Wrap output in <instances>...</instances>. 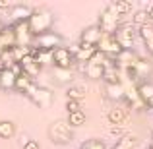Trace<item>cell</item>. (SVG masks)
<instances>
[{"instance_id": "obj_20", "label": "cell", "mask_w": 153, "mask_h": 149, "mask_svg": "<svg viewBox=\"0 0 153 149\" xmlns=\"http://www.w3.org/2000/svg\"><path fill=\"white\" fill-rule=\"evenodd\" d=\"M124 118H126V108H111L108 110V122L114 124V126L122 124Z\"/></svg>"}, {"instance_id": "obj_28", "label": "cell", "mask_w": 153, "mask_h": 149, "mask_svg": "<svg viewBox=\"0 0 153 149\" xmlns=\"http://www.w3.org/2000/svg\"><path fill=\"white\" fill-rule=\"evenodd\" d=\"M54 78L58 79V82L66 83V82H70V79L74 78V74H72L70 68H54Z\"/></svg>"}, {"instance_id": "obj_1", "label": "cell", "mask_w": 153, "mask_h": 149, "mask_svg": "<svg viewBox=\"0 0 153 149\" xmlns=\"http://www.w3.org/2000/svg\"><path fill=\"white\" fill-rule=\"evenodd\" d=\"M27 23H29V29L33 35H37V37L45 35V33H49V29L52 25V14L49 10H35Z\"/></svg>"}, {"instance_id": "obj_10", "label": "cell", "mask_w": 153, "mask_h": 149, "mask_svg": "<svg viewBox=\"0 0 153 149\" xmlns=\"http://www.w3.org/2000/svg\"><path fill=\"white\" fill-rule=\"evenodd\" d=\"M99 52V49L95 45H89V43H82L79 41V45H78V52H76V56H78V60L79 62H89L91 58H93L95 54Z\"/></svg>"}, {"instance_id": "obj_6", "label": "cell", "mask_w": 153, "mask_h": 149, "mask_svg": "<svg viewBox=\"0 0 153 149\" xmlns=\"http://www.w3.org/2000/svg\"><path fill=\"white\" fill-rule=\"evenodd\" d=\"M114 39L122 47V50H132V47H134V27L132 25H120L118 31L114 33Z\"/></svg>"}, {"instance_id": "obj_29", "label": "cell", "mask_w": 153, "mask_h": 149, "mask_svg": "<svg viewBox=\"0 0 153 149\" xmlns=\"http://www.w3.org/2000/svg\"><path fill=\"white\" fill-rule=\"evenodd\" d=\"M134 68H136V72L140 74V78H143V76L149 74V62H147L146 58H140V56H138V60H136Z\"/></svg>"}, {"instance_id": "obj_7", "label": "cell", "mask_w": 153, "mask_h": 149, "mask_svg": "<svg viewBox=\"0 0 153 149\" xmlns=\"http://www.w3.org/2000/svg\"><path fill=\"white\" fill-rule=\"evenodd\" d=\"M60 47V37L54 33H45L35 37V49H43V50H56Z\"/></svg>"}, {"instance_id": "obj_11", "label": "cell", "mask_w": 153, "mask_h": 149, "mask_svg": "<svg viewBox=\"0 0 153 149\" xmlns=\"http://www.w3.org/2000/svg\"><path fill=\"white\" fill-rule=\"evenodd\" d=\"M101 37H103V31L99 29V25H91V27H87V29L82 31V39H79V41L97 47L99 41H101Z\"/></svg>"}, {"instance_id": "obj_30", "label": "cell", "mask_w": 153, "mask_h": 149, "mask_svg": "<svg viewBox=\"0 0 153 149\" xmlns=\"http://www.w3.org/2000/svg\"><path fill=\"white\" fill-rule=\"evenodd\" d=\"M79 149H107V145H105L101 139H87V142L82 143Z\"/></svg>"}, {"instance_id": "obj_34", "label": "cell", "mask_w": 153, "mask_h": 149, "mask_svg": "<svg viewBox=\"0 0 153 149\" xmlns=\"http://www.w3.org/2000/svg\"><path fill=\"white\" fill-rule=\"evenodd\" d=\"M147 12H149V18L153 19V6H151V8H149V10H147Z\"/></svg>"}, {"instance_id": "obj_19", "label": "cell", "mask_w": 153, "mask_h": 149, "mask_svg": "<svg viewBox=\"0 0 153 149\" xmlns=\"http://www.w3.org/2000/svg\"><path fill=\"white\" fill-rule=\"evenodd\" d=\"M85 74L87 78L91 79H103L105 76V66H101V64H85Z\"/></svg>"}, {"instance_id": "obj_4", "label": "cell", "mask_w": 153, "mask_h": 149, "mask_svg": "<svg viewBox=\"0 0 153 149\" xmlns=\"http://www.w3.org/2000/svg\"><path fill=\"white\" fill-rule=\"evenodd\" d=\"M27 95H29V97L33 99V103L39 105L41 108L51 107V103H52V91L47 89V87H39V85H35V83H33V87L27 91Z\"/></svg>"}, {"instance_id": "obj_9", "label": "cell", "mask_w": 153, "mask_h": 149, "mask_svg": "<svg viewBox=\"0 0 153 149\" xmlns=\"http://www.w3.org/2000/svg\"><path fill=\"white\" fill-rule=\"evenodd\" d=\"M52 60H54L56 68H70L72 66V52L64 47H58L56 50H52Z\"/></svg>"}, {"instance_id": "obj_17", "label": "cell", "mask_w": 153, "mask_h": 149, "mask_svg": "<svg viewBox=\"0 0 153 149\" xmlns=\"http://www.w3.org/2000/svg\"><path fill=\"white\" fill-rule=\"evenodd\" d=\"M132 21H134V25H140V29H142V27L151 25L153 19L149 18V12H147V10H138L134 14V18H132Z\"/></svg>"}, {"instance_id": "obj_2", "label": "cell", "mask_w": 153, "mask_h": 149, "mask_svg": "<svg viewBox=\"0 0 153 149\" xmlns=\"http://www.w3.org/2000/svg\"><path fill=\"white\" fill-rule=\"evenodd\" d=\"M49 138L56 145H66V143H70L72 139H74V132H72L70 124L62 122V120H56L49 128Z\"/></svg>"}, {"instance_id": "obj_5", "label": "cell", "mask_w": 153, "mask_h": 149, "mask_svg": "<svg viewBox=\"0 0 153 149\" xmlns=\"http://www.w3.org/2000/svg\"><path fill=\"white\" fill-rule=\"evenodd\" d=\"M97 49H99V52H103L105 56H118L120 52H122V47L118 45V41L114 39V35H103L101 37V41H99V45H97Z\"/></svg>"}, {"instance_id": "obj_24", "label": "cell", "mask_w": 153, "mask_h": 149, "mask_svg": "<svg viewBox=\"0 0 153 149\" xmlns=\"http://www.w3.org/2000/svg\"><path fill=\"white\" fill-rule=\"evenodd\" d=\"M87 95V87L85 85H72L68 89V99L70 101H82Z\"/></svg>"}, {"instance_id": "obj_12", "label": "cell", "mask_w": 153, "mask_h": 149, "mask_svg": "<svg viewBox=\"0 0 153 149\" xmlns=\"http://www.w3.org/2000/svg\"><path fill=\"white\" fill-rule=\"evenodd\" d=\"M19 64H22V68H23V74H27L31 79H33L35 76H39V72H41V66L37 64V60H35L31 54H27Z\"/></svg>"}, {"instance_id": "obj_14", "label": "cell", "mask_w": 153, "mask_h": 149, "mask_svg": "<svg viewBox=\"0 0 153 149\" xmlns=\"http://www.w3.org/2000/svg\"><path fill=\"white\" fill-rule=\"evenodd\" d=\"M107 95L108 99L112 101H118V99H126V87L124 83H107Z\"/></svg>"}, {"instance_id": "obj_16", "label": "cell", "mask_w": 153, "mask_h": 149, "mask_svg": "<svg viewBox=\"0 0 153 149\" xmlns=\"http://www.w3.org/2000/svg\"><path fill=\"white\" fill-rule=\"evenodd\" d=\"M31 56L37 60L39 66L43 64H49V62H54L52 60V50H43V49H31Z\"/></svg>"}, {"instance_id": "obj_32", "label": "cell", "mask_w": 153, "mask_h": 149, "mask_svg": "<svg viewBox=\"0 0 153 149\" xmlns=\"http://www.w3.org/2000/svg\"><path fill=\"white\" fill-rule=\"evenodd\" d=\"M23 149H41V147H39V143L35 142V139H27V142L23 143Z\"/></svg>"}, {"instance_id": "obj_31", "label": "cell", "mask_w": 153, "mask_h": 149, "mask_svg": "<svg viewBox=\"0 0 153 149\" xmlns=\"http://www.w3.org/2000/svg\"><path fill=\"white\" fill-rule=\"evenodd\" d=\"M66 108H68V114H74V112H79L82 110V103L79 101H66Z\"/></svg>"}, {"instance_id": "obj_23", "label": "cell", "mask_w": 153, "mask_h": 149, "mask_svg": "<svg viewBox=\"0 0 153 149\" xmlns=\"http://www.w3.org/2000/svg\"><path fill=\"white\" fill-rule=\"evenodd\" d=\"M140 37H142V41L146 43V47L149 49V52L153 54V25L142 27V29H140Z\"/></svg>"}, {"instance_id": "obj_21", "label": "cell", "mask_w": 153, "mask_h": 149, "mask_svg": "<svg viewBox=\"0 0 153 149\" xmlns=\"http://www.w3.org/2000/svg\"><path fill=\"white\" fill-rule=\"evenodd\" d=\"M138 95H140V99H143L146 103H149L153 99V83H149V82L140 83L138 85Z\"/></svg>"}, {"instance_id": "obj_15", "label": "cell", "mask_w": 153, "mask_h": 149, "mask_svg": "<svg viewBox=\"0 0 153 149\" xmlns=\"http://www.w3.org/2000/svg\"><path fill=\"white\" fill-rule=\"evenodd\" d=\"M16 74L12 70H4L2 68V72H0V87L2 89H14L16 87Z\"/></svg>"}, {"instance_id": "obj_36", "label": "cell", "mask_w": 153, "mask_h": 149, "mask_svg": "<svg viewBox=\"0 0 153 149\" xmlns=\"http://www.w3.org/2000/svg\"><path fill=\"white\" fill-rule=\"evenodd\" d=\"M149 149H153V143H151V145H149Z\"/></svg>"}, {"instance_id": "obj_22", "label": "cell", "mask_w": 153, "mask_h": 149, "mask_svg": "<svg viewBox=\"0 0 153 149\" xmlns=\"http://www.w3.org/2000/svg\"><path fill=\"white\" fill-rule=\"evenodd\" d=\"M31 87H33V79H31L27 74H22L18 79H16V89L22 91V93H27Z\"/></svg>"}, {"instance_id": "obj_8", "label": "cell", "mask_w": 153, "mask_h": 149, "mask_svg": "<svg viewBox=\"0 0 153 149\" xmlns=\"http://www.w3.org/2000/svg\"><path fill=\"white\" fill-rule=\"evenodd\" d=\"M14 31H16V45H19V47H29L31 45V37H33V33H31L29 23H27V21L18 23V25L14 27Z\"/></svg>"}, {"instance_id": "obj_26", "label": "cell", "mask_w": 153, "mask_h": 149, "mask_svg": "<svg viewBox=\"0 0 153 149\" xmlns=\"http://www.w3.org/2000/svg\"><path fill=\"white\" fill-rule=\"evenodd\" d=\"M134 145H136V138H132V136H122L111 149H134Z\"/></svg>"}, {"instance_id": "obj_3", "label": "cell", "mask_w": 153, "mask_h": 149, "mask_svg": "<svg viewBox=\"0 0 153 149\" xmlns=\"http://www.w3.org/2000/svg\"><path fill=\"white\" fill-rule=\"evenodd\" d=\"M118 27H120V16L108 6L99 16V29L103 31V35H114L118 31Z\"/></svg>"}, {"instance_id": "obj_13", "label": "cell", "mask_w": 153, "mask_h": 149, "mask_svg": "<svg viewBox=\"0 0 153 149\" xmlns=\"http://www.w3.org/2000/svg\"><path fill=\"white\" fill-rule=\"evenodd\" d=\"M10 16H12V18H14L18 23H23V21H29V19H31L33 12H31L27 6H23V4H16V6L10 10Z\"/></svg>"}, {"instance_id": "obj_27", "label": "cell", "mask_w": 153, "mask_h": 149, "mask_svg": "<svg viewBox=\"0 0 153 149\" xmlns=\"http://www.w3.org/2000/svg\"><path fill=\"white\" fill-rule=\"evenodd\" d=\"M68 124L72 128H79L85 124V112L79 110V112H74V114H68Z\"/></svg>"}, {"instance_id": "obj_35", "label": "cell", "mask_w": 153, "mask_h": 149, "mask_svg": "<svg viewBox=\"0 0 153 149\" xmlns=\"http://www.w3.org/2000/svg\"><path fill=\"white\" fill-rule=\"evenodd\" d=\"M2 29H4V27H2V23H0V33H2Z\"/></svg>"}, {"instance_id": "obj_18", "label": "cell", "mask_w": 153, "mask_h": 149, "mask_svg": "<svg viewBox=\"0 0 153 149\" xmlns=\"http://www.w3.org/2000/svg\"><path fill=\"white\" fill-rule=\"evenodd\" d=\"M16 134V124L12 120H0V138L2 139H10Z\"/></svg>"}, {"instance_id": "obj_33", "label": "cell", "mask_w": 153, "mask_h": 149, "mask_svg": "<svg viewBox=\"0 0 153 149\" xmlns=\"http://www.w3.org/2000/svg\"><path fill=\"white\" fill-rule=\"evenodd\" d=\"M12 8H14V4L10 0H0V10H12Z\"/></svg>"}, {"instance_id": "obj_25", "label": "cell", "mask_w": 153, "mask_h": 149, "mask_svg": "<svg viewBox=\"0 0 153 149\" xmlns=\"http://www.w3.org/2000/svg\"><path fill=\"white\" fill-rule=\"evenodd\" d=\"M111 8L118 16H126V14H130V12H132V4L128 2V0H116V2L111 4Z\"/></svg>"}]
</instances>
